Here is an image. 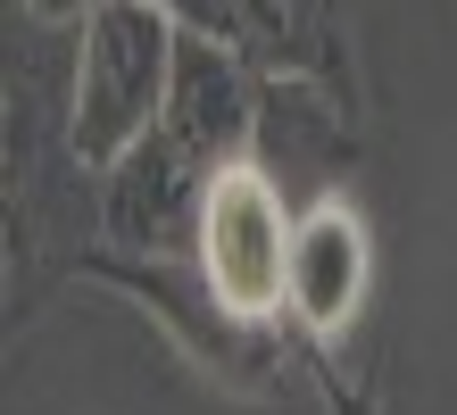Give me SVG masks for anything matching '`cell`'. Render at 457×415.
Instances as JSON below:
<instances>
[{"label":"cell","mask_w":457,"mask_h":415,"mask_svg":"<svg viewBox=\"0 0 457 415\" xmlns=\"http://www.w3.org/2000/svg\"><path fill=\"white\" fill-rule=\"evenodd\" d=\"M0 191H9V332H25L109 249L100 166L75 142V25H42L25 9H9Z\"/></svg>","instance_id":"1"},{"label":"cell","mask_w":457,"mask_h":415,"mask_svg":"<svg viewBox=\"0 0 457 415\" xmlns=\"http://www.w3.org/2000/svg\"><path fill=\"white\" fill-rule=\"evenodd\" d=\"M84 283L117 291L158 341H167L200 382H217L225 399H283L291 382H308L300 366V332L283 316H241L208 291L200 258H133V249H100L84 266Z\"/></svg>","instance_id":"2"},{"label":"cell","mask_w":457,"mask_h":415,"mask_svg":"<svg viewBox=\"0 0 457 415\" xmlns=\"http://www.w3.org/2000/svg\"><path fill=\"white\" fill-rule=\"evenodd\" d=\"M183 25L158 0H100L75 25V142L92 166H117L167 117Z\"/></svg>","instance_id":"3"},{"label":"cell","mask_w":457,"mask_h":415,"mask_svg":"<svg viewBox=\"0 0 457 415\" xmlns=\"http://www.w3.org/2000/svg\"><path fill=\"white\" fill-rule=\"evenodd\" d=\"M291 191L266 175L258 158H233L217 191L200 208V233H192V258L208 274V291L241 316H283V274H291Z\"/></svg>","instance_id":"4"},{"label":"cell","mask_w":457,"mask_h":415,"mask_svg":"<svg viewBox=\"0 0 457 415\" xmlns=\"http://www.w3.org/2000/svg\"><path fill=\"white\" fill-rule=\"evenodd\" d=\"M225 158H208L192 133H175L158 117L142 142H133L117 166H100V225H109V249H133V258H183L200 233V208L217 191Z\"/></svg>","instance_id":"5"},{"label":"cell","mask_w":457,"mask_h":415,"mask_svg":"<svg viewBox=\"0 0 457 415\" xmlns=\"http://www.w3.org/2000/svg\"><path fill=\"white\" fill-rule=\"evenodd\" d=\"M250 158L291 191V208L349 191L366 158V100L333 92L316 75H258V142Z\"/></svg>","instance_id":"6"},{"label":"cell","mask_w":457,"mask_h":415,"mask_svg":"<svg viewBox=\"0 0 457 415\" xmlns=\"http://www.w3.org/2000/svg\"><path fill=\"white\" fill-rule=\"evenodd\" d=\"M233 50L258 75H316L333 92L366 100L349 0H233Z\"/></svg>","instance_id":"7"},{"label":"cell","mask_w":457,"mask_h":415,"mask_svg":"<svg viewBox=\"0 0 457 415\" xmlns=\"http://www.w3.org/2000/svg\"><path fill=\"white\" fill-rule=\"evenodd\" d=\"M9 9H25V17H42V25H84L100 0H9Z\"/></svg>","instance_id":"8"}]
</instances>
